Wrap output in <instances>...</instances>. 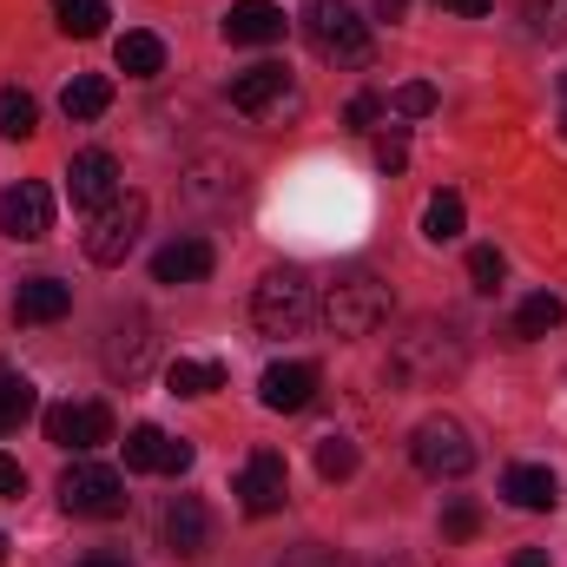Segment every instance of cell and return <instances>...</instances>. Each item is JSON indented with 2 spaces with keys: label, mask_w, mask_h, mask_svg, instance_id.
<instances>
[{
  "label": "cell",
  "mask_w": 567,
  "mask_h": 567,
  "mask_svg": "<svg viewBox=\"0 0 567 567\" xmlns=\"http://www.w3.org/2000/svg\"><path fill=\"white\" fill-rule=\"evenodd\" d=\"M303 40L317 47V60H337V66L370 60V20H357L350 0H310L303 7Z\"/></svg>",
  "instance_id": "obj_3"
},
{
  "label": "cell",
  "mask_w": 567,
  "mask_h": 567,
  "mask_svg": "<svg viewBox=\"0 0 567 567\" xmlns=\"http://www.w3.org/2000/svg\"><path fill=\"white\" fill-rule=\"evenodd\" d=\"M442 7H449V13H462V20H482L495 0H442Z\"/></svg>",
  "instance_id": "obj_36"
},
{
  "label": "cell",
  "mask_w": 567,
  "mask_h": 567,
  "mask_svg": "<svg viewBox=\"0 0 567 567\" xmlns=\"http://www.w3.org/2000/svg\"><path fill=\"white\" fill-rule=\"evenodd\" d=\"M377 120H383V100H377V93H357V100L343 106V126H350V133H370Z\"/></svg>",
  "instance_id": "obj_33"
},
{
  "label": "cell",
  "mask_w": 567,
  "mask_h": 567,
  "mask_svg": "<svg viewBox=\"0 0 567 567\" xmlns=\"http://www.w3.org/2000/svg\"><path fill=\"white\" fill-rule=\"evenodd\" d=\"M158 528H165V548H172L178 561H198V555L212 548V508H205L198 495H172Z\"/></svg>",
  "instance_id": "obj_14"
},
{
  "label": "cell",
  "mask_w": 567,
  "mask_h": 567,
  "mask_svg": "<svg viewBox=\"0 0 567 567\" xmlns=\"http://www.w3.org/2000/svg\"><path fill=\"white\" fill-rule=\"evenodd\" d=\"M66 310H73V290L60 278H27L20 297H13V317H20V323H60Z\"/></svg>",
  "instance_id": "obj_18"
},
{
  "label": "cell",
  "mask_w": 567,
  "mask_h": 567,
  "mask_svg": "<svg viewBox=\"0 0 567 567\" xmlns=\"http://www.w3.org/2000/svg\"><path fill=\"white\" fill-rule=\"evenodd\" d=\"M390 113H403V120H429V113H435V86H429V80L396 86V93H390Z\"/></svg>",
  "instance_id": "obj_31"
},
{
  "label": "cell",
  "mask_w": 567,
  "mask_h": 567,
  "mask_svg": "<svg viewBox=\"0 0 567 567\" xmlns=\"http://www.w3.org/2000/svg\"><path fill=\"white\" fill-rule=\"evenodd\" d=\"M0 555H7V535H0Z\"/></svg>",
  "instance_id": "obj_42"
},
{
  "label": "cell",
  "mask_w": 567,
  "mask_h": 567,
  "mask_svg": "<svg viewBox=\"0 0 567 567\" xmlns=\"http://www.w3.org/2000/svg\"><path fill=\"white\" fill-rule=\"evenodd\" d=\"M165 390H172V396H212V390H225V363L178 357V363L165 370Z\"/></svg>",
  "instance_id": "obj_22"
},
{
  "label": "cell",
  "mask_w": 567,
  "mask_h": 567,
  "mask_svg": "<svg viewBox=\"0 0 567 567\" xmlns=\"http://www.w3.org/2000/svg\"><path fill=\"white\" fill-rule=\"evenodd\" d=\"M377 165H383V172H403V165H410V145H403V133H390V140L377 145Z\"/></svg>",
  "instance_id": "obj_35"
},
{
  "label": "cell",
  "mask_w": 567,
  "mask_h": 567,
  "mask_svg": "<svg viewBox=\"0 0 567 567\" xmlns=\"http://www.w3.org/2000/svg\"><path fill=\"white\" fill-rule=\"evenodd\" d=\"M80 567H133V561H126V555H86Z\"/></svg>",
  "instance_id": "obj_39"
},
{
  "label": "cell",
  "mask_w": 567,
  "mask_h": 567,
  "mask_svg": "<svg viewBox=\"0 0 567 567\" xmlns=\"http://www.w3.org/2000/svg\"><path fill=\"white\" fill-rule=\"evenodd\" d=\"M284 7H271V0H238L231 13H225V40L231 47H271V40H284Z\"/></svg>",
  "instance_id": "obj_16"
},
{
  "label": "cell",
  "mask_w": 567,
  "mask_h": 567,
  "mask_svg": "<svg viewBox=\"0 0 567 567\" xmlns=\"http://www.w3.org/2000/svg\"><path fill=\"white\" fill-rule=\"evenodd\" d=\"M284 495H290V468H284L278 449H258L251 462H245V475H238V502H245V515H278Z\"/></svg>",
  "instance_id": "obj_13"
},
{
  "label": "cell",
  "mask_w": 567,
  "mask_h": 567,
  "mask_svg": "<svg viewBox=\"0 0 567 567\" xmlns=\"http://www.w3.org/2000/svg\"><path fill=\"white\" fill-rule=\"evenodd\" d=\"M290 100H297V93H290V73L271 66V60H265V66H245V73L231 80V106H238L245 120H278Z\"/></svg>",
  "instance_id": "obj_12"
},
{
  "label": "cell",
  "mask_w": 567,
  "mask_h": 567,
  "mask_svg": "<svg viewBox=\"0 0 567 567\" xmlns=\"http://www.w3.org/2000/svg\"><path fill=\"white\" fill-rule=\"evenodd\" d=\"M561 100H567V73H561Z\"/></svg>",
  "instance_id": "obj_41"
},
{
  "label": "cell",
  "mask_w": 567,
  "mask_h": 567,
  "mask_svg": "<svg viewBox=\"0 0 567 567\" xmlns=\"http://www.w3.org/2000/svg\"><path fill=\"white\" fill-rule=\"evenodd\" d=\"M317 475L323 482H350L357 475V442L350 435H323L317 442Z\"/></svg>",
  "instance_id": "obj_29"
},
{
  "label": "cell",
  "mask_w": 567,
  "mask_h": 567,
  "mask_svg": "<svg viewBox=\"0 0 567 567\" xmlns=\"http://www.w3.org/2000/svg\"><path fill=\"white\" fill-rule=\"evenodd\" d=\"M165 455H172V435L165 429L140 423L126 435V468H140V475H165Z\"/></svg>",
  "instance_id": "obj_23"
},
{
  "label": "cell",
  "mask_w": 567,
  "mask_h": 567,
  "mask_svg": "<svg viewBox=\"0 0 567 567\" xmlns=\"http://www.w3.org/2000/svg\"><path fill=\"white\" fill-rule=\"evenodd\" d=\"M113 60H120L126 80H158V73H165V40H158V33H126V40L113 47Z\"/></svg>",
  "instance_id": "obj_21"
},
{
  "label": "cell",
  "mask_w": 567,
  "mask_h": 567,
  "mask_svg": "<svg viewBox=\"0 0 567 567\" xmlns=\"http://www.w3.org/2000/svg\"><path fill=\"white\" fill-rule=\"evenodd\" d=\"M100 363H106V377L126 383V390L152 377V363H158V337H152V317H145V310L113 317V330H106V343H100Z\"/></svg>",
  "instance_id": "obj_6"
},
{
  "label": "cell",
  "mask_w": 567,
  "mask_h": 567,
  "mask_svg": "<svg viewBox=\"0 0 567 567\" xmlns=\"http://www.w3.org/2000/svg\"><path fill=\"white\" fill-rule=\"evenodd\" d=\"M106 106H113V80H106V73H73V80H66V93H60V113H66L73 126L100 120Z\"/></svg>",
  "instance_id": "obj_20"
},
{
  "label": "cell",
  "mask_w": 567,
  "mask_h": 567,
  "mask_svg": "<svg viewBox=\"0 0 567 567\" xmlns=\"http://www.w3.org/2000/svg\"><path fill=\"white\" fill-rule=\"evenodd\" d=\"M317 363H271L265 370V383H258V403L265 410H278V416H297V410H310L317 403Z\"/></svg>",
  "instance_id": "obj_15"
},
{
  "label": "cell",
  "mask_w": 567,
  "mask_h": 567,
  "mask_svg": "<svg viewBox=\"0 0 567 567\" xmlns=\"http://www.w3.org/2000/svg\"><path fill=\"white\" fill-rule=\"evenodd\" d=\"M475 535H482V508L455 495V502L442 508V542H475Z\"/></svg>",
  "instance_id": "obj_30"
},
{
  "label": "cell",
  "mask_w": 567,
  "mask_h": 567,
  "mask_svg": "<svg viewBox=\"0 0 567 567\" xmlns=\"http://www.w3.org/2000/svg\"><path fill=\"white\" fill-rule=\"evenodd\" d=\"M33 403H40V396H33V383H27L20 370H7V363H0V435L27 423V416H33Z\"/></svg>",
  "instance_id": "obj_25"
},
{
  "label": "cell",
  "mask_w": 567,
  "mask_h": 567,
  "mask_svg": "<svg viewBox=\"0 0 567 567\" xmlns=\"http://www.w3.org/2000/svg\"><path fill=\"white\" fill-rule=\"evenodd\" d=\"M53 7H60V27H66L73 40H100V33H106V20H113V13H106V0H53Z\"/></svg>",
  "instance_id": "obj_27"
},
{
  "label": "cell",
  "mask_w": 567,
  "mask_h": 567,
  "mask_svg": "<svg viewBox=\"0 0 567 567\" xmlns=\"http://www.w3.org/2000/svg\"><path fill=\"white\" fill-rule=\"evenodd\" d=\"M403 7L410 0H377V20H403Z\"/></svg>",
  "instance_id": "obj_38"
},
{
  "label": "cell",
  "mask_w": 567,
  "mask_h": 567,
  "mask_svg": "<svg viewBox=\"0 0 567 567\" xmlns=\"http://www.w3.org/2000/svg\"><path fill=\"white\" fill-rule=\"evenodd\" d=\"M323 323L330 337H370L377 323H390V284H377L370 271H337L323 284Z\"/></svg>",
  "instance_id": "obj_1"
},
{
  "label": "cell",
  "mask_w": 567,
  "mask_h": 567,
  "mask_svg": "<svg viewBox=\"0 0 567 567\" xmlns=\"http://www.w3.org/2000/svg\"><path fill=\"white\" fill-rule=\"evenodd\" d=\"M561 317H567L561 297H555V290H535V297H522V310H515V337H548Z\"/></svg>",
  "instance_id": "obj_24"
},
{
  "label": "cell",
  "mask_w": 567,
  "mask_h": 567,
  "mask_svg": "<svg viewBox=\"0 0 567 567\" xmlns=\"http://www.w3.org/2000/svg\"><path fill=\"white\" fill-rule=\"evenodd\" d=\"M0 231H7L13 245L47 238V231H53V192H47V185H33V178L7 185V192H0Z\"/></svg>",
  "instance_id": "obj_9"
},
{
  "label": "cell",
  "mask_w": 567,
  "mask_h": 567,
  "mask_svg": "<svg viewBox=\"0 0 567 567\" xmlns=\"http://www.w3.org/2000/svg\"><path fill=\"white\" fill-rule=\"evenodd\" d=\"M468 278H475V290H495V284L508 278V258H502L495 245H475V251H468Z\"/></svg>",
  "instance_id": "obj_32"
},
{
  "label": "cell",
  "mask_w": 567,
  "mask_h": 567,
  "mask_svg": "<svg viewBox=\"0 0 567 567\" xmlns=\"http://www.w3.org/2000/svg\"><path fill=\"white\" fill-rule=\"evenodd\" d=\"M508 567H555V561H548V548H522Z\"/></svg>",
  "instance_id": "obj_37"
},
{
  "label": "cell",
  "mask_w": 567,
  "mask_h": 567,
  "mask_svg": "<svg viewBox=\"0 0 567 567\" xmlns=\"http://www.w3.org/2000/svg\"><path fill=\"white\" fill-rule=\"evenodd\" d=\"M47 442L53 449H100V442H113V410L106 403H53Z\"/></svg>",
  "instance_id": "obj_10"
},
{
  "label": "cell",
  "mask_w": 567,
  "mask_h": 567,
  "mask_svg": "<svg viewBox=\"0 0 567 567\" xmlns=\"http://www.w3.org/2000/svg\"><path fill=\"white\" fill-rule=\"evenodd\" d=\"M212 265H218V251H212L205 238H172V245L152 258V278L158 284H198V278H212Z\"/></svg>",
  "instance_id": "obj_17"
},
{
  "label": "cell",
  "mask_w": 567,
  "mask_h": 567,
  "mask_svg": "<svg viewBox=\"0 0 567 567\" xmlns=\"http://www.w3.org/2000/svg\"><path fill=\"white\" fill-rule=\"evenodd\" d=\"M140 231H145V198L140 192H120V198L86 225V258H93V265H126L133 245H140Z\"/></svg>",
  "instance_id": "obj_8"
},
{
  "label": "cell",
  "mask_w": 567,
  "mask_h": 567,
  "mask_svg": "<svg viewBox=\"0 0 567 567\" xmlns=\"http://www.w3.org/2000/svg\"><path fill=\"white\" fill-rule=\"evenodd\" d=\"M561 140H567V106H561Z\"/></svg>",
  "instance_id": "obj_40"
},
{
  "label": "cell",
  "mask_w": 567,
  "mask_h": 567,
  "mask_svg": "<svg viewBox=\"0 0 567 567\" xmlns=\"http://www.w3.org/2000/svg\"><path fill=\"white\" fill-rule=\"evenodd\" d=\"M502 495H508L515 508L542 515V508H555V502H561V482H555L548 468H535V462H515V468L502 475Z\"/></svg>",
  "instance_id": "obj_19"
},
{
  "label": "cell",
  "mask_w": 567,
  "mask_h": 567,
  "mask_svg": "<svg viewBox=\"0 0 567 567\" xmlns=\"http://www.w3.org/2000/svg\"><path fill=\"white\" fill-rule=\"evenodd\" d=\"M455 370H462V337L449 323H410V337H396V350H390V377L416 383V390L455 377Z\"/></svg>",
  "instance_id": "obj_2"
},
{
  "label": "cell",
  "mask_w": 567,
  "mask_h": 567,
  "mask_svg": "<svg viewBox=\"0 0 567 567\" xmlns=\"http://www.w3.org/2000/svg\"><path fill=\"white\" fill-rule=\"evenodd\" d=\"M410 455H416V468L435 475V482H462L475 468V435L455 423V416H423L416 435H410Z\"/></svg>",
  "instance_id": "obj_5"
},
{
  "label": "cell",
  "mask_w": 567,
  "mask_h": 567,
  "mask_svg": "<svg viewBox=\"0 0 567 567\" xmlns=\"http://www.w3.org/2000/svg\"><path fill=\"white\" fill-rule=\"evenodd\" d=\"M33 120H40L33 93H20V86H0V140H27V133H33Z\"/></svg>",
  "instance_id": "obj_28"
},
{
  "label": "cell",
  "mask_w": 567,
  "mask_h": 567,
  "mask_svg": "<svg viewBox=\"0 0 567 567\" xmlns=\"http://www.w3.org/2000/svg\"><path fill=\"white\" fill-rule=\"evenodd\" d=\"M60 502H66V515L113 522V515H126V482H120L106 462H73V468L60 475Z\"/></svg>",
  "instance_id": "obj_7"
},
{
  "label": "cell",
  "mask_w": 567,
  "mask_h": 567,
  "mask_svg": "<svg viewBox=\"0 0 567 567\" xmlns=\"http://www.w3.org/2000/svg\"><path fill=\"white\" fill-rule=\"evenodd\" d=\"M66 192H73V205L80 212H106L113 198H120V158L113 152H73V165H66Z\"/></svg>",
  "instance_id": "obj_11"
},
{
  "label": "cell",
  "mask_w": 567,
  "mask_h": 567,
  "mask_svg": "<svg viewBox=\"0 0 567 567\" xmlns=\"http://www.w3.org/2000/svg\"><path fill=\"white\" fill-rule=\"evenodd\" d=\"M251 317H258L265 337H297V330L317 317V303H310V278H303L297 265L265 271V284L251 290Z\"/></svg>",
  "instance_id": "obj_4"
},
{
  "label": "cell",
  "mask_w": 567,
  "mask_h": 567,
  "mask_svg": "<svg viewBox=\"0 0 567 567\" xmlns=\"http://www.w3.org/2000/svg\"><path fill=\"white\" fill-rule=\"evenodd\" d=\"M0 495H7V502H20V495H27V468H20L13 455H0Z\"/></svg>",
  "instance_id": "obj_34"
},
{
  "label": "cell",
  "mask_w": 567,
  "mask_h": 567,
  "mask_svg": "<svg viewBox=\"0 0 567 567\" xmlns=\"http://www.w3.org/2000/svg\"><path fill=\"white\" fill-rule=\"evenodd\" d=\"M423 238L429 245H455L462 238V198L455 192H435L423 205Z\"/></svg>",
  "instance_id": "obj_26"
}]
</instances>
